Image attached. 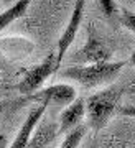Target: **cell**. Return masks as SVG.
Segmentation results:
<instances>
[{"mask_svg": "<svg viewBox=\"0 0 135 148\" xmlns=\"http://www.w3.org/2000/svg\"><path fill=\"white\" fill-rule=\"evenodd\" d=\"M127 61H107V63H94V64H79L69 66L59 73L61 79L74 81L83 89H94L99 86L109 84L120 74Z\"/></svg>", "mask_w": 135, "mask_h": 148, "instance_id": "1", "label": "cell"}, {"mask_svg": "<svg viewBox=\"0 0 135 148\" xmlns=\"http://www.w3.org/2000/svg\"><path fill=\"white\" fill-rule=\"evenodd\" d=\"M124 86H110L86 99V119L89 128L99 132L107 125L114 112L120 107V99L124 95Z\"/></svg>", "mask_w": 135, "mask_h": 148, "instance_id": "2", "label": "cell"}, {"mask_svg": "<svg viewBox=\"0 0 135 148\" xmlns=\"http://www.w3.org/2000/svg\"><path fill=\"white\" fill-rule=\"evenodd\" d=\"M58 61H56V54L50 53L45 58V61H41L40 64L33 66L30 71H26L23 79L17 84V90L23 95H31L38 92L40 87L43 86V82L51 76L53 73L58 71Z\"/></svg>", "mask_w": 135, "mask_h": 148, "instance_id": "3", "label": "cell"}, {"mask_svg": "<svg viewBox=\"0 0 135 148\" xmlns=\"http://www.w3.org/2000/svg\"><path fill=\"white\" fill-rule=\"evenodd\" d=\"M84 7H86V0H76L74 2V8H73V13H71V18L68 21L66 28L63 35L59 36L58 40V49H56V61H58V66H61L63 59L66 56L69 46L73 45L74 38L78 35L79 28H81V23H83V15H84Z\"/></svg>", "mask_w": 135, "mask_h": 148, "instance_id": "4", "label": "cell"}, {"mask_svg": "<svg viewBox=\"0 0 135 148\" xmlns=\"http://www.w3.org/2000/svg\"><path fill=\"white\" fill-rule=\"evenodd\" d=\"M26 97L30 101H35V102L46 101L50 104H54V106L66 107L73 101L78 99V92H76V87L71 84H54V86L46 87V89L38 90L37 94L26 95Z\"/></svg>", "mask_w": 135, "mask_h": 148, "instance_id": "5", "label": "cell"}, {"mask_svg": "<svg viewBox=\"0 0 135 148\" xmlns=\"http://www.w3.org/2000/svg\"><path fill=\"white\" fill-rule=\"evenodd\" d=\"M110 56H112L110 48L99 36H96V33H92V30H89V36L84 43V46L76 53V59H79L86 64L107 63Z\"/></svg>", "mask_w": 135, "mask_h": 148, "instance_id": "6", "label": "cell"}, {"mask_svg": "<svg viewBox=\"0 0 135 148\" xmlns=\"http://www.w3.org/2000/svg\"><path fill=\"white\" fill-rule=\"evenodd\" d=\"M50 106V102L43 101V102H38L37 106L33 107L30 112H28V115H26L25 122H23V125L20 127L18 133L15 135V140L12 143L8 148H23L26 143L31 140V137L35 135V128H37L38 122L43 119L45 115V112H46V107Z\"/></svg>", "mask_w": 135, "mask_h": 148, "instance_id": "7", "label": "cell"}, {"mask_svg": "<svg viewBox=\"0 0 135 148\" xmlns=\"http://www.w3.org/2000/svg\"><path fill=\"white\" fill-rule=\"evenodd\" d=\"M86 117V99L84 97H78L76 101H73L69 106L63 109L59 114V125H58V135H66L68 132H71L73 128L81 125Z\"/></svg>", "mask_w": 135, "mask_h": 148, "instance_id": "8", "label": "cell"}, {"mask_svg": "<svg viewBox=\"0 0 135 148\" xmlns=\"http://www.w3.org/2000/svg\"><path fill=\"white\" fill-rule=\"evenodd\" d=\"M31 2H33V0H17V2H13L5 12H2V13H0V33L3 32L10 23H13L15 20H18L21 16H25Z\"/></svg>", "mask_w": 135, "mask_h": 148, "instance_id": "9", "label": "cell"}, {"mask_svg": "<svg viewBox=\"0 0 135 148\" xmlns=\"http://www.w3.org/2000/svg\"><path fill=\"white\" fill-rule=\"evenodd\" d=\"M56 135H58V127H54L53 123H46L31 137V140L23 148H46L54 140Z\"/></svg>", "mask_w": 135, "mask_h": 148, "instance_id": "10", "label": "cell"}, {"mask_svg": "<svg viewBox=\"0 0 135 148\" xmlns=\"http://www.w3.org/2000/svg\"><path fill=\"white\" fill-rule=\"evenodd\" d=\"M87 128H89L87 123H81V125H78L76 128H73L71 132H68L66 135H64V140H63L59 148H78L81 140L84 138V135L87 132Z\"/></svg>", "mask_w": 135, "mask_h": 148, "instance_id": "11", "label": "cell"}, {"mask_svg": "<svg viewBox=\"0 0 135 148\" xmlns=\"http://www.w3.org/2000/svg\"><path fill=\"white\" fill-rule=\"evenodd\" d=\"M99 10L102 12V15L110 21V23H115L117 20H120V12L119 7L115 3V0H97Z\"/></svg>", "mask_w": 135, "mask_h": 148, "instance_id": "12", "label": "cell"}, {"mask_svg": "<svg viewBox=\"0 0 135 148\" xmlns=\"http://www.w3.org/2000/svg\"><path fill=\"white\" fill-rule=\"evenodd\" d=\"M120 25L127 28L129 32L135 35V12L129 10V8H120Z\"/></svg>", "mask_w": 135, "mask_h": 148, "instance_id": "13", "label": "cell"}, {"mask_svg": "<svg viewBox=\"0 0 135 148\" xmlns=\"http://www.w3.org/2000/svg\"><path fill=\"white\" fill-rule=\"evenodd\" d=\"M120 115H125V117H134L135 119V106H120L117 109Z\"/></svg>", "mask_w": 135, "mask_h": 148, "instance_id": "14", "label": "cell"}, {"mask_svg": "<svg viewBox=\"0 0 135 148\" xmlns=\"http://www.w3.org/2000/svg\"><path fill=\"white\" fill-rule=\"evenodd\" d=\"M0 148H8V145H7V135H2V133H0Z\"/></svg>", "mask_w": 135, "mask_h": 148, "instance_id": "15", "label": "cell"}, {"mask_svg": "<svg viewBox=\"0 0 135 148\" xmlns=\"http://www.w3.org/2000/svg\"><path fill=\"white\" fill-rule=\"evenodd\" d=\"M7 106H8V102H5V101H3V102H0V114H2V112L5 110V107H7Z\"/></svg>", "mask_w": 135, "mask_h": 148, "instance_id": "16", "label": "cell"}, {"mask_svg": "<svg viewBox=\"0 0 135 148\" xmlns=\"http://www.w3.org/2000/svg\"><path fill=\"white\" fill-rule=\"evenodd\" d=\"M129 63L132 64V66H135V51L132 54H130V59H129Z\"/></svg>", "mask_w": 135, "mask_h": 148, "instance_id": "17", "label": "cell"}, {"mask_svg": "<svg viewBox=\"0 0 135 148\" xmlns=\"http://www.w3.org/2000/svg\"><path fill=\"white\" fill-rule=\"evenodd\" d=\"M2 3H5V5H12V3H13V0H2Z\"/></svg>", "mask_w": 135, "mask_h": 148, "instance_id": "18", "label": "cell"}]
</instances>
